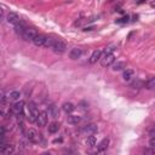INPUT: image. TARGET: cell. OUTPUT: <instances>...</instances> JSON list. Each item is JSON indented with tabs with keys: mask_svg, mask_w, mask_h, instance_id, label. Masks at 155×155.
<instances>
[{
	"mask_svg": "<svg viewBox=\"0 0 155 155\" xmlns=\"http://www.w3.org/2000/svg\"><path fill=\"white\" fill-rule=\"evenodd\" d=\"M19 97H21V92L16 91V90L15 91H11L10 95H9V99H11V101H18Z\"/></svg>",
	"mask_w": 155,
	"mask_h": 155,
	"instance_id": "obj_24",
	"label": "cell"
},
{
	"mask_svg": "<svg viewBox=\"0 0 155 155\" xmlns=\"http://www.w3.org/2000/svg\"><path fill=\"white\" fill-rule=\"evenodd\" d=\"M81 55H83V51H81V49H79V48H74L69 52V57L72 59H78V58L81 57Z\"/></svg>",
	"mask_w": 155,
	"mask_h": 155,
	"instance_id": "obj_15",
	"label": "cell"
},
{
	"mask_svg": "<svg viewBox=\"0 0 155 155\" xmlns=\"http://www.w3.org/2000/svg\"><path fill=\"white\" fill-rule=\"evenodd\" d=\"M150 136H152V137H155V129L150 131Z\"/></svg>",
	"mask_w": 155,
	"mask_h": 155,
	"instance_id": "obj_29",
	"label": "cell"
},
{
	"mask_svg": "<svg viewBox=\"0 0 155 155\" xmlns=\"http://www.w3.org/2000/svg\"><path fill=\"white\" fill-rule=\"evenodd\" d=\"M11 110H12V114L15 115H23V110H24V102L23 101H18L11 107Z\"/></svg>",
	"mask_w": 155,
	"mask_h": 155,
	"instance_id": "obj_5",
	"label": "cell"
},
{
	"mask_svg": "<svg viewBox=\"0 0 155 155\" xmlns=\"http://www.w3.org/2000/svg\"><path fill=\"white\" fill-rule=\"evenodd\" d=\"M97 131H98V126L96 124H89V125L84 126L83 129H81V133L86 134V136L95 134V133H97Z\"/></svg>",
	"mask_w": 155,
	"mask_h": 155,
	"instance_id": "obj_7",
	"label": "cell"
},
{
	"mask_svg": "<svg viewBox=\"0 0 155 155\" xmlns=\"http://www.w3.org/2000/svg\"><path fill=\"white\" fill-rule=\"evenodd\" d=\"M37 35H38V32L34 28H32V27H25V29H24L23 34H22V37L25 40H32V41Z\"/></svg>",
	"mask_w": 155,
	"mask_h": 155,
	"instance_id": "obj_6",
	"label": "cell"
},
{
	"mask_svg": "<svg viewBox=\"0 0 155 155\" xmlns=\"http://www.w3.org/2000/svg\"><path fill=\"white\" fill-rule=\"evenodd\" d=\"M124 68H126V63L125 62H114L113 64V70L114 72H119V70H123Z\"/></svg>",
	"mask_w": 155,
	"mask_h": 155,
	"instance_id": "obj_22",
	"label": "cell"
},
{
	"mask_svg": "<svg viewBox=\"0 0 155 155\" xmlns=\"http://www.w3.org/2000/svg\"><path fill=\"white\" fill-rule=\"evenodd\" d=\"M25 137L32 143H35L37 144V143L41 142V134L38 133L35 130H33V129H29L28 131L25 132Z\"/></svg>",
	"mask_w": 155,
	"mask_h": 155,
	"instance_id": "obj_2",
	"label": "cell"
},
{
	"mask_svg": "<svg viewBox=\"0 0 155 155\" xmlns=\"http://www.w3.org/2000/svg\"><path fill=\"white\" fill-rule=\"evenodd\" d=\"M59 124L58 123H56V121H53V123H51L50 125H49V133H51V134H53V133H57L58 131H59Z\"/></svg>",
	"mask_w": 155,
	"mask_h": 155,
	"instance_id": "obj_19",
	"label": "cell"
},
{
	"mask_svg": "<svg viewBox=\"0 0 155 155\" xmlns=\"http://www.w3.org/2000/svg\"><path fill=\"white\" fill-rule=\"evenodd\" d=\"M0 152L5 155H9V154H12L13 153V145L11 144H8L5 142V139H3L0 142Z\"/></svg>",
	"mask_w": 155,
	"mask_h": 155,
	"instance_id": "obj_9",
	"label": "cell"
},
{
	"mask_svg": "<svg viewBox=\"0 0 155 155\" xmlns=\"http://www.w3.org/2000/svg\"><path fill=\"white\" fill-rule=\"evenodd\" d=\"M6 21H8V23L10 24H17L18 22H21V19H19V16L17 15V13L15 12H9L8 16H6Z\"/></svg>",
	"mask_w": 155,
	"mask_h": 155,
	"instance_id": "obj_10",
	"label": "cell"
},
{
	"mask_svg": "<svg viewBox=\"0 0 155 155\" xmlns=\"http://www.w3.org/2000/svg\"><path fill=\"white\" fill-rule=\"evenodd\" d=\"M48 114H49V116L52 118V119H56L59 116V110H58V107H56L55 104H51L49 105L48 108Z\"/></svg>",
	"mask_w": 155,
	"mask_h": 155,
	"instance_id": "obj_11",
	"label": "cell"
},
{
	"mask_svg": "<svg viewBox=\"0 0 155 155\" xmlns=\"http://www.w3.org/2000/svg\"><path fill=\"white\" fill-rule=\"evenodd\" d=\"M96 136H93V134H90L89 137L86 138V144L89 147H95L96 145Z\"/></svg>",
	"mask_w": 155,
	"mask_h": 155,
	"instance_id": "obj_23",
	"label": "cell"
},
{
	"mask_svg": "<svg viewBox=\"0 0 155 155\" xmlns=\"http://www.w3.org/2000/svg\"><path fill=\"white\" fill-rule=\"evenodd\" d=\"M53 43H55V39H52V38H46V41H45V48H50L52 49V46H53Z\"/></svg>",
	"mask_w": 155,
	"mask_h": 155,
	"instance_id": "obj_25",
	"label": "cell"
},
{
	"mask_svg": "<svg viewBox=\"0 0 155 155\" xmlns=\"http://www.w3.org/2000/svg\"><path fill=\"white\" fill-rule=\"evenodd\" d=\"M80 120H81V118L79 115H69L67 118V123L70 124V125H78L80 123Z\"/></svg>",
	"mask_w": 155,
	"mask_h": 155,
	"instance_id": "obj_18",
	"label": "cell"
},
{
	"mask_svg": "<svg viewBox=\"0 0 155 155\" xmlns=\"http://www.w3.org/2000/svg\"><path fill=\"white\" fill-rule=\"evenodd\" d=\"M39 116V110L35 105V103L30 102L28 104V113H27V119H28L30 123H37V119Z\"/></svg>",
	"mask_w": 155,
	"mask_h": 155,
	"instance_id": "obj_1",
	"label": "cell"
},
{
	"mask_svg": "<svg viewBox=\"0 0 155 155\" xmlns=\"http://www.w3.org/2000/svg\"><path fill=\"white\" fill-rule=\"evenodd\" d=\"M150 5H152V8H155V0H154V1H152V3H150Z\"/></svg>",
	"mask_w": 155,
	"mask_h": 155,
	"instance_id": "obj_30",
	"label": "cell"
},
{
	"mask_svg": "<svg viewBox=\"0 0 155 155\" xmlns=\"http://www.w3.org/2000/svg\"><path fill=\"white\" fill-rule=\"evenodd\" d=\"M62 109H63V112H65L67 114H70V113L74 112L75 107H74V104L70 103V102H65V103H63V105H62Z\"/></svg>",
	"mask_w": 155,
	"mask_h": 155,
	"instance_id": "obj_17",
	"label": "cell"
},
{
	"mask_svg": "<svg viewBox=\"0 0 155 155\" xmlns=\"http://www.w3.org/2000/svg\"><path fill=\"white\" fill-rule=\"evenodd\" d=\"M48 115H49L48 112H40L35 124H37L39 127H44V126H46V124H48Z\"/></svg>",
	"mask_w": 155,
	"mask_h": 155,
	"instance_id": "obj_8",
	"label": "cell"
},
{
	"mask_svg": "<svg viewBox=\"0 0 155 155\" xmlns=\"http://www.w3.org/2000/svg\"><path fill=\"white\" fill-rule=\"evenodd\" d=\"M52 50L55 51L56 53H64L65 50H67V45L64 41H62L61 39H56L55 43H53V46H52Z\"/></svg>",
	"mask_w": 155,
	"mask_h": 155,
	"instance_id": "obj_4",
	"label": "cell"
},
{
	"mask_svg": "<svg viewBox=\"0 0 155 155\" xmlns=\"http://www.w3.org/2000/svg\"><path fill=\"white\" fill-rule=\"evenodd\" d=\"M45 41H46V37L43 35V34H38L34 39H33V44H34L35 46H44Z\"/></svg>",
	"mask_w": 155,
	"mask_h": 155,
	"instance_id": "obj_13",
	"label": "cell"
},
{
	"mask_svg": "<svg viewBox=\"0 0 155 155\" xmlns=\"http://www.w3.org/2000/svg\"><path fill=\"white\" fill-rule=\"evenodd\" d=\"M25 29V24L22 23V22H18L17 24H15V32L17 33V34H23V32Z\"/></svg>",
	"mask_w": 155,
	"mask_h": 155,
	"instance_id": "obj_21",
	"label": "cell"
},
{
	"mask_svg": "<svg viewBox=\"0 0 155 155\" xmlns=\"http://www.w3.org/2000/svg\"><path fill=\"white\" fill-rule=\"evenodd\" d=\"M149 145L155 148V137H150V139H149Z\"/></svg>",
	"mask_w": 155,
	"mask_h": 155,
	"instance_id": "obj_28",
	"label": "cell"
},
{
	"mask_svg": "<svg viewBox=\"0 0 155 155\" xmlns=\"http://www.w3.org/2000/svg\"><path fill=\"white\" fill-rule=\"evenodd\" d=\"M115 62V56L114 53H104V56L101 58V65L107 68V67H110Z\"/></svg>",
	"mask_w": 155,
	"mask_h": 155,
	"instance_id": "obj_3",
	"label": "cell"
},
{
	"mask_svg": "<svg viewBox=\"0 0 155 155\" xmlns=\"http://www.w3.org/2000/svg\"><path fill=\"white\" fill-rule=\"evenodd\" d=\"M143 85V83L141 81V80H136V81H133L132 84H131V87H134V86H142Z\"/></svg>",
	"mask_w": 155,
	"mask_h": 155,
	"instance_id": "obj_27",
	"label": "cell"
},
{
	"mask_svg": "<svg viewBox=\"0 0 155 155\" xmlns=\"http://www.w3.org/2000/svg\"><path fill=\"white\" fill-rule=\"evenodd\" d=\"M144 153H145V154H155V148L149 145V148L144 149Z\"/></svg>",
	"mask_w": 155,
	"mask_h": 155,
	"instance_id": "obj_26",
	"label": "cell"
},
{
	"mask_svg": "<svg viewBox=\"0 0 155 155\" xmlns=\"http://www.w3.org/2000/svg\"><path fill=\"white\" fill-rule=\"evenodd\" d=\"M134 76V70L133 69H125L123 73V79L125 81H131L132 78Z\"/></svg>",
	"mask_w": 155,
	"mask_h": 155,
	"instance_id": "obj_16",
	"label": "cell"
},
{
	"mask_svg": "<svg viewBox=\"0 0 155 155\" xmlns=\"http://www.w3.org/2000/svg\"><path fill=\"white\" fill-rule=\"evenodd\" d=\"M109 144H110L109 138H104V139H102V141L99 142V144L97 145V150H98V153H103V152H105V150L108 149V147H109Z\"/></svg>",
	"mask_w": 155,
	"mask_h": 155,
	"instance_id": "obj_12",
	"label": "cell"
},
{
	"mask_svg": "<svg viewBox=\"0 0 155 155\" xmlns=\"http://www.w3.org/2000/svg\"><path fill=\"white\" fill-rule=\"evenodd\" d=\"M144 86H145V89H148V90H155V78L154 76L149 78L144 83Z\"/></svg>",
	"mask_w": 155,
	"mask_h": 155,
	"instance_id": "obj_20",
	"label": "cell"
},
{
	"mask_svg": "<svg viewBox=\"0 0 155 155\" xmlns=\"http://www.w3.org/2000/svg\"><path fill=\"white\" fill-rule=\"evenodd\" d=\"M101 56H102V52H101L99 50L93 51V52H92V55H91V57H90V59H89V62H90L91 64L97 63V61H99L101 58H102Z\"/></svg>",
	"mask_w": 155,
	"mask_h": 155,
	"instance_id": "obj_14",
	"label": "cell"
}]
</instances>
